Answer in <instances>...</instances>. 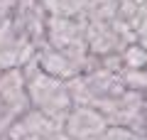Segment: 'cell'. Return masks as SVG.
<instances>
[{"mask_svg": "<svg viewBox=\"0 0 147 140\" xmlns=\"http://www.w3.org/2000/svg\"><path fill=\"white\" fill-rule=\"evenodd\" d=\"M145 96L142 91H132L125 88L118 96L96 101V108L103 113V118L108 120V125H120V128H130L140 133V118H142V106H145Z\"/></svg>", "mask_w": 147, "mask_h": 140, "instance_id": "3", "label": "cell"}, {"mask_svg": "<svg viewBox=\"0 0 147 140\" xmlns=\"http://www.w3.org/2000/svg\"><path fill=\"white\" fill-rule=\"evenodd\" d=\"M32 106H30V96H27V88H25L22 69L3 71L0 74V138Z\"/></svg>", "mask_w": 147, "mask_h": 140, "instance_id": "2", "label": "cell"}, {"mask_svg": "<svg viewBox=\"0 0 147 140\" xmlns=\"http://www.w3.org/2000/svg\"><path fill=\"white\" fill-rule=\"evenodd\" d=\"M22 74H25V88H27V96H30V106L61 125V120L66 118V113L74 106L69 81L49 76L47 71L37 67L34 59H30L22 67Z\"/></svg>", "mask_w": 147, "mask_h": 140, "instance_id": "1", "label": "cell"}, {"mask_svg": "<svg viewBox=\"0 0 147 140\" xmlns=\"http://www.w3.org/2000/svg\"><path fill=\"white\" fill-rule=\"evenodd\" d=\"M15 3L17 0H0V22H5L12 17V12H15Z\"/></svg>", "mask_w": 147, "mask_h": 140, "instance_id": "12", "label": "cell"}, {"mask_svg": "<svg viewBox=\"0 0 147 140\" xmlns=\"http://www.w3.org/2000/svg\"><path fill=\"white\" fill-rule=\"evenodd\" d=\"M98 140H147L142 133L137 130H130V128H120V125H108L105 133L100 135Z\"/></svg>", "mask_w": 147, "mask_h": 140, "instance_id": "11", "label": "cell"}, {"mask_svg": "<svg viewBox=\"0 0 147 140\" xmlns=\"http://www.w3.org/2000/svg\"><path fill=\"white\" fill-rule=\"evenodd\" d=\"M12 25L30 37L37 47L44 42V25H47V10H44L42 0H17L15 12H12Z\"/></svg>", "mask_w": 147, "mask_h": 140, "instance_id": "7", "label": "cell"}, {"mask_svg": "<svg viewBox=\"0 0 147 140\" xmlns=\"http://www.w3.org/2000/svg\"><path fill=\"white\" fill-rule=\"evenodd\" d=\"M47 15L59 17H84L86 12V0H42Z\"/></svg>", "mask_w": 147, "mask_h": 140, "instance_id": "9", "label": "cell"}, {"mask_svg": "<svg viewBox=\"0 0 147 140\" xmlns=\"http://www.w3.org/2000/svg\"><path fill=\"white\" fill-rule=\"evenodd\" d=\"M147 67V49L137 42L125 44L120 52V69H145Z\"/></svg>", "mask_w": 147, "mask_h": 140, "instance_id": "10", "label": "cell"}, {"mask_svg": "<svg viewBox=\"0 0 147 140\" xmlns=\"http://www.w3.org/2000/svg\"><path fill=\"white\" fill-rule=\"evenodd\" d=\"M37 52V44L25 37L12 20L0 22V74L7 69H22Z\"/></svg>", "mask_w": 147, "mask_h": 140, "instance_id": "5", "label": "cell"}, {"mask_svg": "<svg viewBox=\"0 0 147 140\" xmlns=\"http://www.w3.org/2000/svg\"><path fill=\"white\" fill-rule=\"evenodd\" d=\"M32 59L37 62V67L42 69V71H47L49 76L64 79V81H71L74 76H81V74L86 71V67L81 62H76L74 57L59 52V49L44 44V42L37 47V52H34V57H32Z\"/></svg>", "mask_w": 147, "mask_h": 140, "instance_id": "8", "label": "cell"}, {"mask_svg": "<svg viewBox=\"0 0 147 140\" xmlns=\"http://www.w3.org/2000/svg\"><path fill=\"white\" fill-rule=\"evenodd\" d=\"M0 140H61V125L44 113L30 108L22 113Z\"/></svg>", "mask_w": 147, "mask_h": 140, "instance_id": "6", "label": "cell"}, {"mask_svg": "<svg viewBox=\"0 0 147 140\" xmlns=\"http://www.w3.org/2000/svg\"><path fill=\"white\" fill-rule=\"evenodd\" d=\"M105 128L108 120L96 106H71L66 118L61 120V140H98Z\"/></svg>", "mask_w": 147, "mask_h": 140, "instance_id": "4", "label": "cell"}]
</instances>
